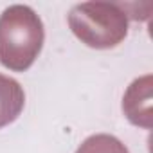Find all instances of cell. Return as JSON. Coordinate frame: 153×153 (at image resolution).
<instances>
[{
	"label": "cell",
	"instance_id": "7a4b0ae2",
	"mask_svg": "<svg viewBox=\"0 0 153 153\" xmlns=\"http://www.w3.org/2000/svg\"><path fill=\"white\" fill-rule=\"evenodd\" d=\"M68 25L85 45L94 49H110L124 40L128 31V15L124 4L87 2L70 9Z\"/></svg>",
	"mask_w": 153,
	"mask_h": 153
},
{
	"label": "cell",
	"instance_id": "3957f363",
	"mask_svg": "<svg viewBox=\"0 0 153 153\" xmlns=\"http://www.w3.org/2000/svg\"><path fill=\"white\" fill-rule=\"evenodd\" d=\"M25 94L18 81L0 74V128L13 123L24 110Z\"/></svg>",
	"mask_w": 153,
	"mask_h": 153
},
{
	"label": "cell",
	"instance_id": "6da1fadb",
	"mask_svg": "<svg viewBox=\"0 0 153 153\" xmlns=\"http://www.w3.org/2000/svg\"><path fill=\"white\" fill-rule=\"evenodd\" d=\"M43 45V24L27 6H11L0 15V63L22 72L38 58Z\"/></svg>",
	"mask_w": 153,
	"mask_h": 153
},
{
	"label": "cell",
	"instance_id": "277c9868",
	"mask_svg": "<svg viewBox=\"0 0 153 153\" xmlns=\"http://www.w3.org/2000/svg\"><path fill=\"white\" fill-rule=\"evenodd\" d=\"M76 153H130L126 149V146L112 137V135H106V133H101V135H92L88 137Z\"/></svg>",
	"mask_w": 153,
	"mask_h": 153
}]
</instances>
